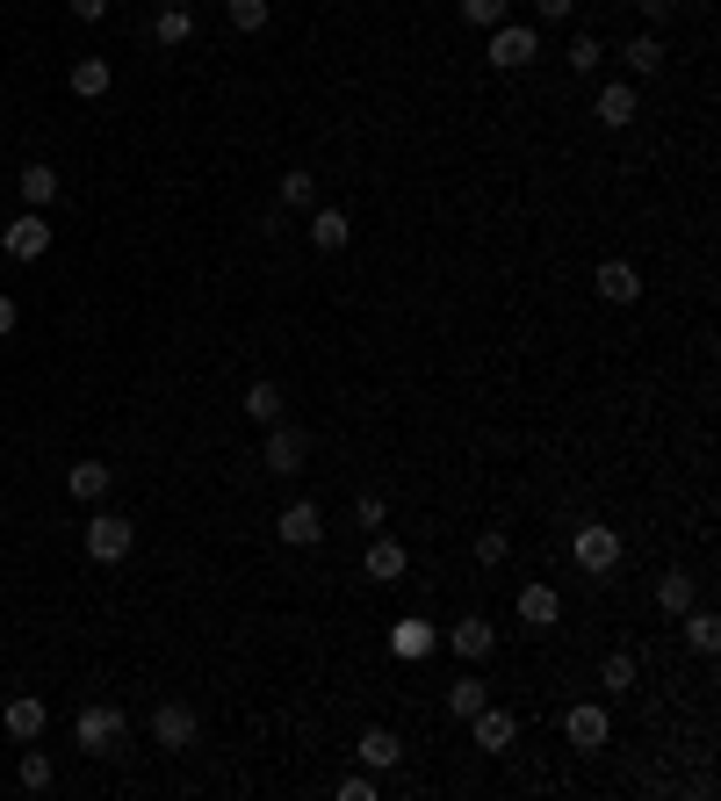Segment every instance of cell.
I'll return each instance as SVG.
<instances>
[{"instance_id": "1", "label": "cell", "mask_w": 721, "mask_h": 801, "mask_svg": "<svg viewBox=\"0 0 721 801\" xmlns=\"http://www.w3.org/2000/svg\"><path fill=\"white\" fill-rule=\"evenodd\" d=\"M130 541H138V527L123 520V513H94V520H87V557L94 563H123Z\"/></svg>"}, {"instance_id": "2", "label": "cell", "mask_w": 721, "mask_h": 801, "mask_svg": "<svg viewBox=\"0 0 721 801\" xmlns=\"http://www.w3.org/2000/svg\"><path fill=\"white\" fill-rule=\"evenodd\" d=\"M534 52H541V44H534V30L527 22H499V30H491V66L499 72H519V66H534Z\"/></svg>"}, {"instance_id": "3", "label": "cell", "mask_w": 721, "mask_h": 801, "mask_svg": "<svg viewBox=\"0 0 721 801\" xmlns=\"http://www.w3.org/2000/svg\"><path fill=\"white\" fill-rule=\"evenodd\" d=\"M80 751H94V758H108V751H123V708H80Z\"/></svg>"}, {"instance_id": "4", "label": "cell", "mask_w": 721, "mask_h": 801, "mask_svg": "<svg viewBox=\"0 0 721 801\" xmlns=\"http://www.w3.org/2000/svg\"><path fill=\"white\" fill-rule=\"evenodd\" d=\"M195 730H203V722H195L188 700H159V708H152V736H159V751H188Z\"/></svg>"}, {"instance_id": "5", "label": "cell", "mask_w": 721, "mask_h": 801, "mask_svg": "<svg viewBox=\"0 0 721 801\" xmlns=\"http://www.w3.org/2000/svg\"><path fill=\"white\" fill-rule=\"evenodd\" d=\"M620 563V535L614 527H577V571L584 577H606Z\"/></svg>"}, {"instance_id": "6", "label": "cell", "mask_w": 721, "mask_h": 801, "mask_svg": "<svg viewBox=\"0 0 721 801\" xmlns=\"http://www.w3.org/2000/svg\"><path fill=\"white\" fill-rule=\"evenodd\" d=\"M0 245H8L15 261H44V245H52V225H44V209H22L15 225L0 231Z\"/></svg>"}, {"instance_id": "7", "label": "cell", "mask_w": 721, "mask_h": 801, "mask_svg": "<svg viewBox=\"0 0 721 801\" xmlns=\"http://www.w3.org/2000/svg\"><path fill=\"white\" fill-rule=\"evenodd\" d=\"M275 535L289 541V549H310V541L325 535V513H318L310 499H296V505H282V513H275Z\"/></svg>"}, {"instance_id": "8", "label": "cell", "mask_w": 721, "mask_h": 801, "mask_svg": "<svg viewBox=\"0 0 721 801\" xmlns=\"http://www.w3.org/2000/svg\"><path fill=\"white\" fill-rule=\"evenodd\" d=\"M304 448H310V440L296 434V426H282V419H275V426H267V455H260V462H267L275 477H296V470H304Z\"/></svg>"}, {"instance_id": "9", "label": "cell", "mask_w": 721, "mask_h": 801, "mask_svg": "<svg viewBox=\"0 0 721 801\" xmlns=\"http://www.w3.org/2000/svg\"><path fill=\"white\" fill-rule=\"evenodd\" d=\"M491 643H499V628L483 621V614H462V621L447 628V650H455V657H469V664L491 657Z\"/></svg>"}, {"instance_id": "10", "label": "cell", "mask_w": 721, "mask_h": 801, "mask_svg": "<svg viewBox=\"0 0 721 801\" xmlns=\"http://www.w3.org/2000/svg\"><path fill=\"white\" fill-rule=\"evenodd\" d=\"M606 730H614V722H606V708H592V700L563 714V736H570L577 751H599V744H606Z\"/></svg>"}, {"instance_id": "11", "label": "cell", "mask_w": 721, "mask_h": 801, "mask_svg": "<svg viewBox=\"0 0 721 801\" xmlns=\"http://www.w3.org/2000/svg\"><path fill=\"white\" fill-rule=\"evenodd\" d=\"M0 722H8V736H15V744H36V736H44V700H36V694H15Z\"/></svg>"}, {"instance_id": "12", "label": "cell", "mask_w": 721, "mask_h": 801, "mask_svg": "<svg viewBox=\"0 0 721 801\" xmlns=\"http://www.w3.org/2000/svg\"><path fill=\"white\" fill-rule=\"evenodd\" d=\"M469 722H477V751H513V714H505V708H491V700H483Z\"/></svg>"}, {"instance_id": "13", "label": "cell", "mask_w": 721, "mask_h": 801, "mask_svg": "<svg viewBox=\"0 0 721 801\" xmlns=\"http://www.w3.org/2000/svg\"><path fill=\"white\" fill-rule=\"evenodd\" d=\"M360 766H368V773H390L397 766V758H404V744H397V730H360Z\"/></svg>"}, {"instance_id": "14", "label": "cell", "mask_w": 721, "mask_h": 801, "mask_svg": "<svg viewBox=\"0 0 721 801\" xmlns=\"http://www.w3.org/2000/svg\"><path fill=\"white\" fill-rule=\"evenodd\" d=\"M599 297H606V304H636V297H642V275H636L628 261H606V267H599Z\"/></svg>"}, {"instance_id": "15", "label": "cell", "mask_w": 721, "mask_h": 801, "mask_svg": "<svg viewBox=\"0 0 721 801\" xmlns=\"http://www.w3.org/2000/svg\"><path fill=\"white\" fill-rule=\"evenodd\" d=\"M108 80H116V72H108V58H72V94H80V102H102Z\"/></svg>"}, {"instance_id": "16", "label": "cell", "mask_w": 721, "mask_h": 801, "mask_svg": "<svg viewBox=\"0 0 721 801\" xmlns=\"http://www.w3.org/2000/svg\"><path fill=\"white\" fill-rule=\"evenodd\" d=\"M346 239H354V225H346L340 209H318V217H310V245H318V253H340Z\"/></svg>"}, {"instance_id": "17", "label": "cell", "mask_w": 721, "mask_h": 801, "mask_svg": "<svg viewBox=\"0 0 721 801\" xmlns=\"http://www.w3.org/2000/svg\"><path fill=\"white\" fill-rule=\"evenodd\" d=\"M556 614H563V599H556V585H527V593H519V621L549 628Z\"/></svg>"}, {"instance_id": "18", "label": "cell", "mask_w": 721, "mask_h": 801, "mask_svg": "<svg viewBox=\"0 0 721 801\" xmlns=\"http://www.w3.org/2000/svg\"><path fill=\"white\" fill-rule=\"evenodd\" d=\"M368 577H404V541H397V535L368 541Z\"/></svg>"}, {"instance_id": "19", "label": "cell", "mask_w": 721, "mask_h": 801, "mask_svg": "<svg viewBox=\"0 0 721 801\" xmlns=\"http://www.w3.org/2000/svg\"><path fill=\"white\" fill-rule=\"evenodd\" d=\"M693 593H700V585H693L686 571H664V577H656V607H664V614H686Z\"/></svg>"}, {"instance_id": "20", "label": "cell", "mask_w": 721, "mask_h": 801, "mask_svg": "<svg viewBox=\"0 0 721 801\" xmlns=\"http://www.w3.org/2000/svg\"><path fill=\"white\" fill-rule=\"evenodd\" d=\"M52 195H58V167H44V159H36V167H22V203L44 209Z\"/></svg>"}, {"instance_id": "21", "label": "cell", "mask_w": 721, "mask_h": 801, "mask_svg": "<svg viewBox=\"0 0 721 801\" xmlns=\"http://www.w3.org/2000/svg\"><path fill=\"white\" fill-rule=\"evenodd\" d=\"M66 484H72V499H87V505H94V499H108V462H72V477H66Z\"/></svg>"}, {"instance_id": "22", "label": "cell", "mask_w": 721, "mask_h": 801, "mask_svg": "<svg viewBox=\"0 0 721 801\" xmlns=\"http://www.w3.org/2000/svg\"><path fill=\"white\" fill-rule=\"evenodd\" d=\"M483 700H491V686H483L477 672H469V679H455V686H447V714H462V722H469V714L483 708Z\"/></svg>"}, {"instance_id": "23", "label": "cell", "mask_w": 721, "mask_h": 801, "mask_svg": "<svg viewBox=\"0 0 721 801\" xmlns=\"http://www.w3.org/2000/svg\"><path fill=\"white\" fill-rule=\"evenodd\" d=\"M686 643L700 650V657H714V650H721V621H714V614H700V607H686Z\"/></svg>"}, {"instance_id": "24", "label": "cell", "mask_w": 721, "mask_h": 801, "mask_svg": "<svg viewBox=\"0 0 721 801\" xmlns=\"http://www.w3.org/2000/svg\"><path fill=\"white\" fill-rule=\"evenodd\" d=\"M152 36H159V44H167V52H181V44H188V36H195V22H188V8H159V22H152Z\"/></svg>"}, {"instance_id": "25", "label": "cell", "mask_w": 721, "mask_h": 801, "mask_svg": "<svg viewBox=\"0 0 721 801\" xmlns=\"http://www.w3.org/2000/svg\"><path fill=\"white\" fill-rule=\"evenodd\" d=\"M628 116H636V88H599V123L606 130H620Z\"/></svg>"}, {"instance_id": "26", "label": "cell", "mask_w": 721, "mask_h": 801, "mask_svg": "<svg viewBox=\"0 0 721 801\" xmlns=\"http://www.w3.org/2000/svg\"><path fill=\"white\" fill-rule=\"evenodd\" d=\"M245 419L275 426V419H282V390H275V384H253V390H245Z\"/></svg>"}, {"instance_id": "27", "label": "cell", "mask_w": 721, "mask_h": 801, "mask_svg": "<svg viewBox=\"0 0 721 801\" xmlns=\"http://www.w3.org/2000/svg\"><path fill=\"white\" fill-rule=\"evenodd\" d=\"M426 650H433V628L426 621H397V657H426Z\"/></svg>"}, {"instance_id": "28", "label": "cell", "mask_w": 721, "mask_h": 801, "mask_svg": "<svg viewBox=\"0 0 721 801\" xmlns=\"http://www.w3.org/2000/svg\"><path fill=\"white\" fill-rule=\"evenodd\" d=\"M620 58H628V72H642V80H650V72L664 66V44H656V36H636V44H628Z\"/></svg>"}, {"instance_id": "29", "label": "cell", "mask_w": 721, "mask_h": 801, "mask_svg": "<svg viewBox=\"0 0 721 801\" xmlns=\"http://www.w3.org/2000/svg\"><path fill=\"white\" fill-rule=\"evenodd\" d=\"M282 203L310 209V203H318V174H304V167H289V174H282Z\"/></svg>"}, {"instance_id": "30", "label": "cell", "mask_w": 721, "mask_h": 801, "mask_svg": "<svg viewBox=\"0 0 721 801\" xmlns=\"http://www.w3.org/2000/svg\"><path fill=\"white\" fill-rule=\"evenodd\" d=\"M599 679H606V694H628V686H636V657H628V650H614V657L599 664Z\"/></svg>"}, {"instance_id": "31", "label": "cell", "mask_w": 721, "mask_h": 801, "mask_svg": "<svg viewBox=\"0 0 721 801\" xmlns=\"http://www.w3.org/2000/svg\"><path fill=\"white\" fill-rule=\"evenodd\" d=\"M354 520L368 527V535H382V527H390V505H382L376 491H360V499H354Z\"/></svg>"}, {"instance_id": "32", "label": "cell", "mask_w": 721, "mask_h": 801, "mask_svg": "<svg viewBox=\"0 0 721 801\" xmlns=\"http://www.w3.org/2000/svg\"><path fill=\"white\" fill-rule=\"evenodd\" d=\"M22 787H30V794H44V787H52V758H44V751H22Z\"/></svg>"}, {"instance_id": "33", "label": "cell", "mask_w": 721, "mask_h": 801, "mask_svg": "<svg viewBox=\"0 0 721 801\" xmlns=\"http://www.w3.org/2000/svg\"><path fill=\"white\" fill-rule=\"evenodd\" d=\"M505 8H513V0H462V15L477 22V30H499V22H505Z\"/></svg>"}, {"instance_id": "34", "label": "cell", "mask_w": 721, "mask_h": 801, "mask_svg": "<svg viewBox=\"0 0 721 801\" xmlns=\"http://www.w3.org/2000/svg\"><path fill=\"white\" fill-rule=\"evenodd\" d=\"M231 30H267V0H231Z\"/></svg>"}, {"instance_id": "35", "label": "cell", "mask_w": 721, "mask_h": 801, "mask_svg": "<svg viewBox=\"0 0 721 801\" xmlns=\"http://www.w3.org/2000/svg\"><path fill=\"white\" fill-rule=\"evenodd\" d=\"M599 36H577V44H570V72H599Z\"/></svg>"}, {"instance_id": "36", "label": "cell", "mask_w": 721, "mask_h": 801, "mask_svg": "<svg viewBox=\"0 0 721 801\" xmlns=\"http://www.w3.org/2000/svg\"><path fill=\"white\" fill-rule=\"evenodd\" d=\"M505 549H513L505 527H483V535H477V563H505Z\"/></svg>"}, {"instance_id": "37", "label": "cell", "mask_w": 721, "mask_h": 801, "mask_svg": "<svg viewBox=\"0 0 721 801\" xmlns=\"http://www.w3.org/2000/svg\"><path fill=\"white\" fill-rule=\"evenodd\" d=\"M340 801H376V780H368V773H346V780H340Z\"/></svg>"}, {"instance_id": "38", "label": "cell", "mask_w": 721, "mask_h": 801, "mask_svg": "<svg viewBox=\"0 0 721 801\" xmlns=\"http://www.w3.org/2000/svg\"><path fill=\"white\" fill-rule=\"evenodd\" d=\"M570 8H577V0H534V15H541V22H563Z\"/></svg>"}, {"instance_id": "39", "label": "cell", "mask_w": 721, "mask_h": 801, "mask_svg": "<svg viewBox=\"0 0 721 801\" xmlns=\"http://www.w3.org/2000/svg\"><path fill=\"white\" fill-rule=\"evenodd\" d=\"M66 8H72L80 22H102V15H108V0H66Z\"/></svg>"}, {"instance_id": "40", "label": "cell", "mask_w": 721, "mask_h": 801, "mask_svg": "<svg viewBox=\"0 0 721 801\" xmlns=\"http://www.w3.org/2000/svg\"><path fill=\"white\" fill-rule=\"evenodd\" d=\"M8 332H15V297L0 289V340H8Z\"/></svg>"}, {"instance_id": "41", "label": "cell", "mask_w": 721, "mask_h": 801, "mask_svg": "<svg viewBox=\"0 0 721 801\" xmlns=\"http://www.w3.org/2000/svg\"><path fill=\"white\" fill-rule=\"evenodd\" d=\"M636 8H642L650 22H664V15H671V0H636Z\"/></svg>"}, {"instance_id": "42", "label": "cell", "mask_w": 721, "mask_h": 801, "mask_svg": "<svg viewBox=\"0 0 721 801\" xmlns=\"http://www.w3.org/2000/svg\"><path fill=\"white\" fill-rule=\"evenodd\" d=\"M159 8H188V0H159Z\"/></svg>"}]
</instances>
